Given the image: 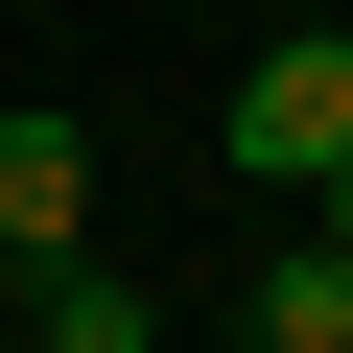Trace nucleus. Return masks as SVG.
Listing matches in <instances>:
<instances>
[{
    "instance_id": "1",
    "label": "nucleus",
    "mask_w": 353,
    "mask_h": 353,
    "mask_svg": "<svg viewBox=\"0 0 353 353\" xmlns=\"http://www.w3.org/2000/svg\"><path fill=\"white\" fill-rule=\"evenodd\" d=\"M212 141L259 165V189H306V212H330V189H353V24H283V48L236 71V118H212Z\"/></svg>"
},
{
    "instance_id": "2",
    "label": "nucleus",
    "mask_w": 353,
    "mask_h": 353,
    "mask_svg": "<svg viewBox=\"0 0 353 353\" xmlns=\"http://www.w3.org/2000/svg\"><path fill=\"white\" fill-rule=\"evenodd\" d=\"M0 259H24V283L94 259V141H71V118H0Z\"/></svg>"
},
{
    "instance_id": "3",
    "label": "nucleus",
    "mask_w": 353,
    "mask_h": 353,
    "mask_svg": "<svg viewBox=\"0 0 353 353\" xmlns=\"http://www.w3.org/2000/svg\"><path fill=\"white\" fill-rule=\"evenodd\" d=\"M236 306H259V353H353V212H306V236H283Z\"/></svg>"
},
{
    "instance_id": "4",
    "label": "nucleus",
    "mask_w": 353,
    "mask_h": 353,
    "mask_svg": "<svg viewBox=\"0 0 353 353\" xmlns=\"http://www.w3.org/2000/svg\"><path fill=\"white\" fill-rule=\"evenodd\" d=\"M24 353H165V306H141L118 259H48V283H24Z\"/></svg>"
},
{
    "instance_id": "5",
    "label": "nucleus",
    "mask_w": 353,
    "mask_h": 353,
    "mask_svg": "<svg viewBox=\"0 0 353 353\" xmlns=\"http://www.w3.org/2000/svg\"><path fill=\"white\" fill-rule=\"evenodd\" d=\"M0 353H24V306H0Z\"/></svg>"
},
{
    "instance_id": "6",
    "label": "nucleus",
    "mask_w": 353,
    "mask_h": 353,
    "mask_svg": "<svg viewBox=\"0 0 353 353\" xmlns=\"http://www.w3.org/2000/svg\"><path fill=\"white\" fill-rule=\"evenodd\" d=\"M330 212H353V189H330Z\"/></svg>"
}]
</instances>
